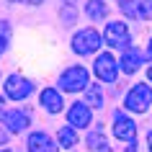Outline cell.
<instances>
[{"label": "cell", "mask_w": 152, "mask_h": 152, "mask_svg": "<svg viewBox=\"0 0 152 152\" xmlns=\"http://www.w3.org/2000/svg\"><path fill=\"white\" fill-rule=\"evenodd\" d=\"M31 90H34V83H31V80H26V77H18V75H13V77H8V80H5V93H8V98H13V101H21V98H26Z\"/></svg>", "instance_id": "cell-6"}, {"label": "cell", "mask_w": 152, "mask_h": 152, "mask_svg": "<svg viewBox=\"0 0 152 152\" xmlns=\"http://www.w3.org/2000/svg\"><path fill=\"white\" fill-rule=\"evenodd\" d=\"M59 88L70 90V93H77V90L88 88V70L85 67H70V70H64L62 77H59Z\"/></svg>", "instance_id": "cell-2"}, {"label": "cell", "mask_w": 152, "mask_h": 152, "mask_svg": "<svg viewBox=\"0 0 152 152\" xmlns=\"http://www.w3.org/2000/svg\"><path fill=\"white\" fill-rule=\"evenodd\" d=\"M41 103H44V108H47L49 113H59L62 111V98H59V93L52 88L41 90Z\"/></svg>", "instance_id": "cell-11"}, {"label": "cell", "mask_w": 152, "mask_h": 152, "mask_svg": "<svg viewBox=\"0 0 152 152\" xmlns=\"http://www.w3.org/2000/svg\"><path fill=\"white\" fill-rule=\"evenodd\" d=\"M62 18L72 23V21H75V10H72V8H64V10H62Z\"/></svg>", "instance_id": "cell-18"}, {"label": "cell", "mask_w": 152, "mask_h": 152, "mask_svg": "<svg viewBox=\"0 0 152 152\" xmlns=\"http://www.w3.org/2000/svg\"><path fill=\"white\" fill-rule=\"evenodd\" d=\"M88 101H90V106H96V108L103 103V96H101V90H98L96 85H90V88H88Z\"/></svg>", "instance_id": "cell-16"}, {"label": "cell", "mask_w": 152, "mask_h": 152, "mask_svg": "<svg viewBox=\"0 0 152 152\" xmlns=\"http://www.w3.org/2000/svg\"><path fill=\"white\" fill-rule=\"evenodd\" d=\"M3 152H8V150H3Z\"/></svg>", "instance_id": "cell-27"}, {"label": "cell", "mask_w": 152, "mask_h": 152, "mask_svg": "<svg viewBox=\"0 0 152 152\" xmlns=\"http://www.w3.org/2000/svg\"><path fill=\"white\" fill-rule=\"evenodd\" d=\"M147 54H150V59H152V41H150V47H147Z\"/></svg>", "instance_id": "cell-21"}, {"label": "cell", "mask_w": 152, "mask_h": 152, "mask_svg": "<svg viewBox=\"0 0 152 152\" xmlns=\"http://www.w3.org/2000/svg\"><path fill=\"white\" fill-rule=\"evenodd\" d=\"M85 144H88V150H96V152H108L111 150L108 142H106V137L101 134V132H90L88 139H85Z\"/></svg>", "instance_id": "cell-13"}, {"label": "cell", "mask_w": 152, "mask_h": 152, "mask_svg": "<svg viewBox=\"0 0 152 152\" xmlns=\"http://www.w3.org/2000/svg\"><path fill=\"white\" fill-rule=\"evenodd\" d=\"M126 108L129 111H134V113H144L147 108H150L152 103V88L150 85H144V83H139V85H134V88L129 90V96H126Z\"/></svg>", "instance_id": "cell-1"}, {"label": "cell", "mask_w": 152, "mask_h": 152, "mask_svg": "<svg viewBox=\"0 0 152 152\" xmlns=\"http://www.w3.org/2000/svg\"><path fill=\"white\" fill-rule=\"evenodd\" d=\"M137 18H152V0H142V5L137 8Z\"/></svg>", "instance_id": "cell-17"}, {"label": "cell", "mask_w": 152, "mask_h": 152, "mask_svg": "<svg viewBox=\"0 0 152 152\" xmlns=\"http://www.w3.org/2000/svg\"><path fill=\"white\" fill-rule=\"evenodd\" d=\"M28 152H57V144L44 132H34L28 137Z\"/></svg>", "instance_id": "cell-9"}, {"label": "cell", "mask_w": 152, "mask_h": 152, "mask_svg": "<svg viewBox=\"0 0 152 152\" xmlns=\"http://www.w3.org/2000/svg\"><path fill=\"white\" fill-rule=\"evenodd\" d=\"M132 36H129V28L126 23H121V21H113V23L106 26V44L111 49H126Z\"/></svg>", "instance_id": "cell-4"}, {"label": "cell", "mask_w": 152, "mask_h": 152, "mask_svg": "<svg viewBox=\"0 0 152 152\" xmlns=\"http://www.w3.org/2000/svg\"><path fill=\"white\" fill-rule=\"evenodd\" d=\"M5 47H8V36H3V34H0V54L5 52Z\"/></svg>", "instance_id": "cell-19"}, {"label": "cell", "mask_w": 152, "mask_h": 152, "mask_svg": "<svg viewBox=\"0 0 152 152\" xmlns=\"http://www.w3.org/2000/svg\"><path fill=\"white\" fill-rule=\"evenodd\" d=\"M147 142H150V152H152V132L147 134Z\"/></svg>", "instance_id": "cell-20"}, {"label": "cell", "mask_w": 152, "mask_h": 152, "mask_svg": "<svg viewBox=\"0 0 152 152\" xmlns=\"http://www.w3.org/2000/svg\"><path fill=\"white\" fill-rule=\"evenodd\" d=\"M119 3H121V5H129V3H132V0H119Z\"/></svg>", "instance_id": "cell-23"}, {"label": "cell", "mask_w": 152, "mask_h": 152, "mask_svg": "<svg viewBox=\"0 0 152 152\" xmlns=\"http://www.w3.org/2000/svg\"><path fill=\"white\" fill-rule=\"evenodd\" d=\"M57 137H59V144H62V147H67V150L77 144V134H75V129H70V126H62Z\"/></svg>", "instance_id": "cell-14"}, {"label": "cell", "mask_w": 152, "mask_h": 152, "mask_svg": "<svg viewBox=\"0 0 152 152\" xmlns=\"http://www.w3.org/2000/svg\"><path fill=\"white\" fill-rule=\"evenodd\" d=\"M134 150H137V147H134V142H132V147H129V150H126V152H134Z\"/></svg>", "instance_id": "cell-25"}, {"label": "cell", "mask_w": 152, "mask_h": 152, "mask_svg": "<svg viewBox=\"0 0 152 152\" xmlns=\"http://www.w3.org/2000/svg\"><path fill=\"white\" fill-rule=\"evenodd\" d=\"M26 3H31V5H39L41 0H26Z\"/></svg>", "instance_id": "cell-22"}, {"label": "cell", "mask_w": 152, "mask_h": 152, "mask_svg": "<svg viewBox=\"0 0 152 152\" xmlns=\"http://www.w3.org/2000/svg\"><path fill=\"white\" fill-rule=\"evenodd\" d=\"M96 77L98 80H103V83H113L116 80V75H119V64H116V57L108 52V54H101L96 59Z\"/></svg>", "instance_id": "cell-5"}, {"label": "cell", "mask_w": 152, "mask_h": 152, "mask_svg": "<svg viewBox=\"0 0 152 152\" xmlns=\"http://www.w3.org/2000/svg\"><path fill=\"white\" fill-rule=\"evenodd\" d=\"M101 34L93 31V28H85V31H77L75 34V39H72V49L77 52V54H90V52H98L101 47Z\"/></svg>", "instance_id": "cell-3"}, {"label": "cell", "mask_w": 152, "mask_h": 152, "mask_svg": "<svg viewBox=\"0 0 152 152\" xmlns=\"http://www.w3.org/2000/svg\"><path fill=\"white\" fill-rule=\"evenodd\" d=\"M147 77H150V80H152V67H150V70H147Z\"/></svg>", "instance_id": "cell-26"}, {"label": "cell", "mask_w": 152, "mask_h": 152, "mask_svg": "<svg viewBox=\"0 0 152 152\" xmlns=\"http://www.w3.org/2000/svg\"><path fill=\"white\" fill-rule=\"evenodd\" d=\"M3 142H5V134H3V132H0V144H3Z\"/></svg>", "instance_id": "cell-24"}, {"label": "cell", "mask_w": 152, "mask_h": 152, "mask_svg": "<svg viewBox=\"0 0 152 152\" xmlns=\"http://www.w3.org/2000/svg\"><path fill=\"white\" fill-rule=\"evenodd\" d=\"M0 121L5 124L8 132H23L28 126V116L23 111H13V108H0Z\"/></svg>", "instance_id": "cell-7"}, {"label": "cell", "mask_w": 152, "mask_h": 152, "mask_svg": "<svg viewBox=\"0 0 152 152\" xmlns=\"http://www.w3.org/2000/svg\"><path fill=\"white\" fill-rule=\"evenodd\" d=\"M85 13H88L90 18H106V5L101 0H90L88 5H85Z\"/></svg>", "instance_id": "cell-15"}, {"label": "cell", "mask_w": 152, "mask_h": 152, "mask_svg": "<svg viewBox=\"0 0 152 152\" xmlns=\"http://www.w3.org/2000/svg\"><path fill=\"white\" fill-rule=\"evenodd\" d=\"M134 134H137L134 121H132V119H126V116H121V113H116V124H113V137H116V139H124V142H134Z\"/></svg>", "instance_id": "cell-8"}, {"label": "cell", "mask_w": 152, "mask_h": 152, "mask_svg": "<svg viewBox=\"0 0 152 152\" xmlns=\"http://www.w3.org/2000/svg\"><path fill=\"white\" fill-rule=\"evenodd\" d=\"M121 70L126 72V75H132V72L139 70V64H142V54L137 52V49H132V52H124V57L119 59Z\"/></svg>", "instance_id": "cell-12"}, {"label": "cell", "mask_w": 152, "mask_h": 152, "mask_svg": "<svg viewBox=\"0 0 152 152\" xmlns=\"http://www.w3.org/2000/svg\"><path fill=\"white\" fill-rule=\"evenodd\" d=\"M67 121H70L72 126H88L90 124V108L85 103H75L70 108V113H67Z\"/></svg>", "instance_id": "cell-10"}]
</instances>
